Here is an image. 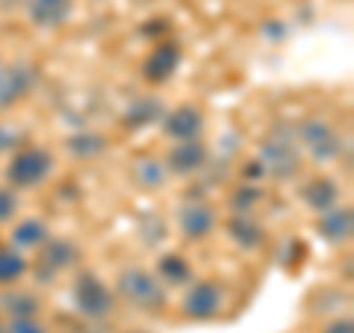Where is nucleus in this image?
<instances>
[{"mask_svg":"<svg viewBox=\"0 0 354 333\" xmlns=\"http://www.w3.org/2000/svg\"><path fill=\"white\" fill-rule=\"evenodd\" d=\"M3 307L12 318H32L39 313V301L30 292H9L3 295Z\"/></svg>","mask_w":354,"mask_h":333,"instance_id":"22","label":"nucleus"},{"mask_svg":"<svg viewBox=\"0 0 354 333\" xmlns=\"http://www.w3.org/2000/svg\"><path fill=\"white\" fill-rule=\"evenodd\" d=\"M162 130L169 133L174 142H189L198 139L204 130V113L192 104H180L177 109L162 115Z\"/></svg>","mask_w":354,"mask_h":333,"instance_id":"9","label":"nucleus"},{"mask_svg":"<svg viewBox=\"0 0 354 333\" xmlns=\"http://www.w3.org/2000/svg\"><path fill=\"white\" fill-rule=\"evenodd\" d=\"M18 213V195L9 186H0V225L12 221Z\"/></svg>","mask_w":354,"mask_h":333,"instance_id":"25","label":"nucleus"},{"mask_svg":"<svg viewBox=\"0 0 354 333\" xmlns=\"http://www.w3.org/2000/svg\"><path fill=\"white\" fill-rule=\"evenodd\" d=\"M157 277L162 283H189L192 280V265L186 263V257L180 254H162L157 263Z\"/></svg>","mask_w":354,"mask_h":333,"instance_id":"18","label":"nucleus"},{"mask_svg":"<svg viewBox=\"0 0 354 333\" xmlns=\"http://www.w3.org/2000/svg\"><path fill=\"white\" fill-rule=\"evenodd\" d=\"M39 83V68L30 62H6L0 65V113L12 109L32 92Z\"/></svg>","mask_w":354,"mask_h":333,"instance_id":"6","label":"nucleus"},{"mask_svg":"<svg viewBox=\"0 0 354 333\" xmlns=\"http://www.w3.org/2000/svg\"><path fill=\"white\" fill-rule=\"evenodd\" d=\"M124 333H148V330H124Z\"/></svg>","mask_w":354,"mask_h":333,"instance_id":"31","label":"nucleus"},{"mask_svg":"<svg viewBox=\"0 0 354 333\" xmlns=\"http://www.w3.org/2000/svg\"><path fill=\"white\" fill-rule=\"evenodd\" d=\"M27 272V260L12 245H0V283H15Z\"/></svg>","mask_w":354,"mask_h":333,"instance_id":"21","label":"nucleus"},{"mask_svg":"<svg viewBox=\"0 0 354 333\" xmlns=\"http://www.w3.org/2000/svg\"><path fill=\"white\" fill-rule=\"evenodd\" d=\"M39 269L44 277H50L53 272H62L68 269L71 263H77V257H80V248L74 245L71 239H44L39 245Z\"/></svg>","mask_w":354,"mask_h":333,"instance_id":"13","label":"nucleus"},{"mask_svg":"<svg viewBox=\"0 0 354 333\" xmlns=\"http://www.w3.org/2000/svg\"><path fill=\"white\" fill-rule=\"evenodd\" d=\"M48 239V225L41 218H24L12 227V245L15 248H39Z\"/></svg>","mask_w":354,"mask_h":333,"instance_id":"19","label":"nucleus"},{"mask_svg":"<svg viewBox=\"0 0 354 333\" xmlns=\"http://www.w3.org/2000/svg\"><path fill=\"white\" fill-rule=\"evenodd\" d=\"M177 227L189 242H198L213 233L216 227V209L209 204L201 201H186L180 209H177Z\"/></svg>","mask_w":354,"mask_h":333,"instance_id":"8","label":"nucleus"},{"mask_svg":"<svg viewBox=\"0 0 354 333\" xmlns=\"http://www.w3.org/2000/svg\"><path fill=\"white\" fill-rule=\"evenodd\" d=\"M177 65H180V48L177 44H157V48L151 50V57L145 59V80L151 83H165L169 77L177 71Z\"/></svg>","mask_w":354,"mask_h":333,"instance_id":"15","label":"nucleus"},{"mask_svg":"<svg viewBox=\"0 0 354 333\" xmlns=\"http://www.w3.org/2000/svg\"><path fill=\"white\" fill-rule=\"evenodd\" d=\"M145 225H151V230H142L139 236H142V242H145V245H160V242L165 239V221H162V216L160 213H145L139 218V227H145Z\"/></svg>","mask_w":354,"mask_h":333,"instance_id":"24","label":"nucleus"},{"mask_svg":"<svg viewBox=\"0 0 354 333\" xmlns=\"http://www.w3.org/2000/svg\"><path fill=\"white\" fill-rule=\"evenodd\" d=\"M325 333H354V321L346 316V318H337L330 321V325L325 327Z\"/></svg>","mask_w":354,"mask_h":333,"instance_id":"29","label":"nucleus"},{"mask_svg":"<svg viewBox=\"0 0 354 333\" xmlns=\"http://www.w3.org/2000/svg\"><path fill=\"white\" fill-rule=\"evenodd\" d=\"M295 136L310 151V157L319 160V162L334 160V157H339V151H342L339 133L330 127L325 118H304L301 124L295 127Z\"/></svg>","mask_w":354,"mask_h":333,"instance_id":"5","label":"nucleus"},{"mask_svg":"<svg viewBox=\"0 0 354 333\" xmlns=\"http://www.w3.org/2000/svg\"><path fill=\"white\" fill-rule=\"evenodd\" d=\"M227 233H230V239H234L239 248H245V251L260 248L263 239H266L263 225L251 213H236L234 218L227 221Z\"/></svg>","mask_w":354,"mask_h":333,"instance_id":"17","label":"nucleus"},{"mask_svg":"<svg viewBox=\"0 0 354 333\" xmlns=\"http://www.w3.org/2000/svg\"><path fill=\"white\" fill-rule=\"evenodd\" d=\"M53 171V153L41 145H30L12 153L6 165V180L12 189H32L41 186Z\"/></svg>","mask_w":354,"mask_h":333,"instance_id":"3","label":"nucleus"},{"mask_svg":"<svg viewBox=\"0 0 354 333\" xmlns=\"http://www.w3.org/2000/svg\"><path fill=\"white\" fill-rule=\"evenodd\" d=\"M207 165V145L201 139H189V142H177L165 157V169L177 177H189L195 171H201Z\"/></svg>","mask_w":354,"mask_h":333,"instance_id":"10","label":"nucleus"},{"mask_svg":"<svg viewBox=\"0 0 354 333\" xmlns=\"http://www.w3.org/2000/svg\"><path fill=\"white\" fill-rule=\"evenodd\" d=\"M266 171H263V165L254 160V162H245V177H263Z\"/></svg>","mask_w":354,"mask_h":333,"instance_id":"30","label":"nucleus"},{"mask_svg":"<svg viewBox=\"0 0 354 333\" xmlns=\"http://www.w3.org/2000/svg\"><path fill=\"white\" fill-rule=\"evenodd\" d=\"M257 162L263 165L266 174L274 177V180H290V177H295L298 165H301V153H298V145H295V133H290L286 127H278L260 145Z\"/></svg>","mask_w":354,"mask_h":333,"instance_id":"2","label":"nucleus"},{"mask_svg":"<svg viewBox=\"0 0 354 333\" xmlns=\"http://www.w3.org/2000/svg\"><path fill=\"white\" fill-rule=\"evenodd\" d=\"M133 177L142 183V186H148V189H153V186H162V180H165V169L157 162V160H151V157H142V160H136L133 162Z\"/></svg>","mask_w":354,"mask_h":333,"instance_id":"23","label":"nucleus"},{"mask_svg":"<svg viewBox=\"0 0 354 333\" xmlns=\"http://www.w3.org/2000/svg\"><path fill=\"white\" fill-rule=\"evenodd\" d=\"M18 142H21V133H18L15 127L0 124V153H3V151H12Z\"/></svg>","mask_w":354,"mask_h":333,"instance_id":"28","label":"nucleus"},{"mask_svg":"<svg viewBox=\"0 0 354 333\" xmlns=\"http://www.w3.org/2000/svg\"><path fill=\"white\" fill-rule=\"evenodd\" d=\"M9 333H48L36 318H12L9 321Z\"/></svg>","mask_w":354,"mask_h":333,"instance_id":"27","label":"nucleus"},{"mask_svg":"<svg viewBox=\"0 0 354 333\" xmlns=\"http://www.w3.org/2000/svg\"><path fill=\"white\" fill-rule=\"evenodd\" d=\"M109 142L104 136H97V133H77V136H71L68 142H65V148H68L74 157L80 160H95L101 157V153L106 151Z\"/></svg>","mask_w":354,"mask_h":333,"instance_id":"20","label":"nucleus"},{"mask_svg":"<svg viewBox=\"0 0 354 333\" xmlns=\"http://www.w3.org/2000/svg\"><path fill=\"white\" fill-rule=\"evenodd\" d=\"M162 115H165V106H162L160 97L142 95V97H136V101H130L121 124H124L127 130H145L151 124H157V121H162Z\"/></svg>","mask_w":354,"mask_h":333,"instance_id":"14","label":"nucleus"},{"mask_svg":"<svg viewBox=\"0 0 354 333\" xmlns=\"http://www.w3.org/2000/svg\"><path fill=\"white\" fill-rule=\"evenodd\" d=\"M74 307L83 318L101 321L113 313L115 295L109 292V286L97 274L83 272V274H77V280H74Z\"/></svg>","mask_w":354,"mask_h":333,"instance_id":"4","label":"nucleus"},{"mask_svg":"<svg viewBox=\"0 0 354 333\" xmlns=\"http://www.w3.org/2000/svg\"><path fill=\"white\" fill-rule=\"evenodd\" d=\"M74 12V0H27V18L39 30H59L68 24Z\"/></svg>","mask_w":354,"mask_h":333,"instance_id":"11","label":"nucleus"},{"mask_svg":"<svg viewBox=\"0 0 354 333\" xmlns=\"http://www.w3.org/2000/svg\"><path fill=\"white\" fill-rule=\"evenodd\" d=\"M221 310V286L213 280H198L183 295V316L192 321H209Z\"/></svg>","mask_w":354,"mask_h":333,"instance_id":"7","label":"nucleus"},{"mask_svg":"<svg viewBox=\"0 0 354 333\" xmlns=\"http://www.w3.org/2000/svg\"><path fill=\"white\" fill-rule=\"evenodd\" d=\"M301 201L313 209V213H325V209L337 207L339 201V186L330 177H313L301 186Z\"/></svg>","mask_w":354,"mask_h":333,"instance_id":"16","label":"nucleus"},{"mask_svg":"<svg viewBox=\"0 0 354 333\" xmlns=\"http://www.w3.org/2000/svg\"><path fill=\"white\" fill-rule=\"evenodd\" d=\"M115 289L130 307L142 310V313H160V310L169 304V289H165V283L153 272L142 269V265H127V269H121Z\"/></svg>","mask_w":354,"mask_h":333,"instance_id":"1","label":"nucleus"},{"mask_svg":"<svg viewBox=\"0 0 354 333\" xmlns=\"http://www.w3.org/2000/svg\"><path fill=\"white\" fill-rule=\"evenodd\" d=\"M260 198V189H254V186H242L236 189V195H234V207L239 209V213H248L245 207H251L254 201Z\"/></svg>","mask_w":354,"mask_h":333,"instance_id":"26","label":"nucleus"},{"mask_svg":"<svg viewBox=\"0 0 354 333\" xmlns=\"http://www.w3.org/2000/svg\"><path fill=\"white\" fill-rule=\"evenodd\" d=\"M316 233L330 245H342L351 239L354 233V216L348 207H330L325 213H319L316 218Z\"/></svg>","mask_w":354,"mask_h":333,"instance_id":"12","label":"nucleus"}]
</instances>
